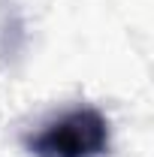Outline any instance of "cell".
<instances>
[{
    "mask_svg": "<svg viewBox=\"0 0 154 157\" xmlns=\"http://www.w3.org/2000/svg\"><path fill=\"white\" fill-rule=\"evenodd\" d=\"M109 145V124L91 106L73 109L48 121L27 139L37 157H100Z\"/></svg>",
    "mask_w": 154,
    "mask_h": 157,
    "instance_id": "6da1fadb",
    "label": "cell"
}]
</instances>
